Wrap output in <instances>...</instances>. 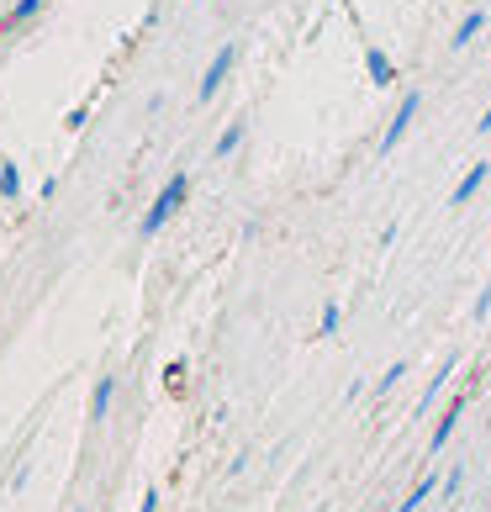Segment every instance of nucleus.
I'll return each mask as SVG.
<instances>
[{"mask_svg":"<svg viewBox=\"0 0 491 512\" xmlns=\"http://www.w3.org/2000/svg\"><path fill=\"white\" fill-rule=\"evenodd\" d=\"M185 201H191V175H185V169H180V175H169V180L159 185V196L148 201V212H143V238H154L159 227H164L169 217H175Z\"/></svg>","mask_w":491,"mask_h":512,"instance_id":"nucleus-1","label":"nucleus"},{"mask_svg":"<svg viewBox=\"0 0 491 512\" xmlns=\"http://www.w3.org/2000/svg\"><path fill=\"white\" fill-rule=\"evenodd\" d=\"M233 64H238V48H233V43H228V48H217V53H212V64H206V74H201V85H196V96H201V101H212L217 90H222V80L233 74Z\"/></svg>","mask_w":491,"mask_h":512,"instance_id":"nucleus-2","label":"nucleus"},{"mask_svg":"<svg viewBox=\"0 0 491 512\" xmlns=\"http://www.w3.org/2000/svg\"><path fill=\"white\" fill-rule=\"evenodd\" d=\"M418 111H423V90H407L402 106H396V117H391V127H386V138H381V154H391V148L407 138V127H412V117H418Z\"/></svg>","mask_w":491,"mask_h":512,"instance_id":"nucleus-3","label":"nucleus"},{"mask_svg":"<svg viewBox=\"0 0 491 512\" xmlns=\"http://www.w3.org/2000/svg\"><path fill=\"white\" fill-rule=\"evenodd\" d=\"M460 417H465V396L455 407H449L444 417H439V428H433V439H428V454H439V449H449V439H455V428H460Z\"/></svg>","mask_w":491,"mask_h":512,"instance_id":"nucleus-4","label":"nucleus"},{"mask_svg":"<svg viewBox=\"0 0 491 512\" xmlns=\"http://www.w3.org/2000/svg\"><path fill=\"white\" fill-rule=\"evenodd\" d=\"M486 175H491V164H486V159H481V164H470V169H465V180L455 185V191H449V206H465V201L486 185Z\"/></svg>","mask_w":491,"mask_h":512,"instance_id":"nucleus-5","label":"nucleus"},{"mask_svg":"<svg viewBox=\"0 0 491 512\" xmlns=\"http://www.w3.org/2000/svg\"><path fill=\"white\" fill-rule=\"evenodd\" d=\"M111 396H117V375H101L96 391H90V417H96V423L111 417Z\"/></svg>","mask_w":491,"mask_h":512,"instance_id":"nucleus-6","label":"nucleus"},{"mask_svg":"<svg viewBox=\"0 0 491 512\" xmlns=\"http://www.w3.org/2000/svg\"><path fill=\"white\" fill-rule=\"evenodd\" d=\"M16 196H22V169L11 159H0V201H16Z\"/></svg>","mask_w":491,"mask_h":512,"instance_id":"nucleus-7","label":"nucleus"},{"mask_svg":"<svg viewBox=\"0 0 491 512\" xmlns=\"http://www.w3.org/2000/svg\"><path fill=\"white\" fill-rule=\"evenodd\" d=\"M37 11H43V0H16V6L6 11V32H16V27H27L32 16H37Z\"/></svg>","mask_w":491,"mask_h":512,"instance_id":"nucleus-8","label":"nucleus"},{"mask_svg":"<svg viewBox=\"0 0 491 512\" xmlns=\"http://www.w3.org/2000/svg\"><path fill=\"white\" fill-rule=\"evenodd\" d=\"M238 143H243V122H228V127H222V138L212 143V154L228 159V154H238Z\"/></svg>","mask_w":491,"mask_h":512,"instance_id":"nucleus-9","label":"nucleus"},{"mask_svg":"<svg viewBox=\"0 0 491 512\" xmlns=\"http://www.w3.org/2000/svg\"><path fill=\"white\" fill-rule=\"evenodd\" d=\"M433 486H439V481H433V476H423V481H418V486H412L407 497H402V507H396V512H418V507L433 497Z\"/></svg>","mask_w":491,"mask_h":512,"instance_id":"nucleus-10","label":"nucleus"},{"mask_svg":"<svg viewBox=\"0 0 491 512\" xmlns=\"http://www.w3.org/2000/svg\"><path fill=\"white\" fill-rule=\"evenodd\" d=\"M365 59H370V80H375V85H391V80H396V74H391V59H386L381 48H370Z\"/></svg>","mask_w":491,"mask_h":512,"instance_id":"nucleus-11","label":"nucleus"},{"mask_svg":"<svg viewBox=\"0 0 491 512\" xmlns=\"http://www.w3.org/2000/svg\"><path fill=\"white\" fill-rule=\"evenodd\" d=\"M481 27H486V16H481V11H470V16H465V22H460V32H455V37H449V43H455V48H465V43H470V37H476Z\"/></svg>","mask_w":491,"mask_h":512,"instance_id":"nucleus-12","label":"nucleus"},{"mask_svg":"<svg viewBox=\"0 0 491 512\" xmlns=\"http://www.w3.org/2000/svg\"><path fill=\"white\" fill-rule=\"evenodd\" d=\"M338 328H344V307H338V301H328V307H323V328H317V333L333 338Z\"/></svg>","mask_w":491,"mask_h":512,"instance_id":"nucleus-13","label":"nucleus"},{"mask_svg":"<svg viewBox=\"0 0 491 512\" xmlns=\"http://www.w3.org/2000/svg\"><path fill=\"white\" fill-rule=\"evenodd\" d=\"M402 375H407V365H402V359H396V365H391V370L381 375V381H375V396H386V391H391L396 381H402Z\"/></svg>","mask_w":491,"mask_h":512,"instance_id":"nucleus-14","label":"nucleus"},{"mask_svg":"<svg viewBox=\"0 0 491 512\" xmlns=\"http://www.w3.org/2000/svg\"><path fill=\"white\" fill-rule=\"evenodd\" d=\"M460 486H465V470L455 465V470L444 476V502H455V497H460Z\"/></svg>","mask_w":491,"mask_h":512,"instance_id":"nucleus-15","label":"nucleus"},{"mask_svg":"<svg viewBox=\"0 0 491 512\" xmlns=\"http://www.w3.org/2000/svg\"><path fill=\"white\" fill-rule=\"evenodd\" d=\"M138 512H159V486H148V491H143V502H138Z\"/></svg>","mask_w":491,"mask_h":512,"instance_id":"nucleus-16","label":"nucleus"},{"mask_svg":"<svg viewBox=\"0 0 491 512\" xmlns=\"http://www.w3.org/2000/svg\"><path fill=\"white\" fill-rule=\"evenodd\" d=\"M486 312H491V286H486V291H481V301H476V317H486Z\"/></svg>","mask_w":491,"mask_h":512,"instance_id":"nucleus-17","label":"nucleus"},{"mask_svg":"<svg viewBox=\"0 0 491 512\" xmlns=\"http://www.w3.org/2000/svg\"><path fill=\"white\" fill-rule=\"evenodd\" d=\"M481 132H491V106L481 111Z\"/></svg>","mask_w":491,"mask_h":512,"instance_id":"nucleus-18","label":"nucleus"}]
</instances>
